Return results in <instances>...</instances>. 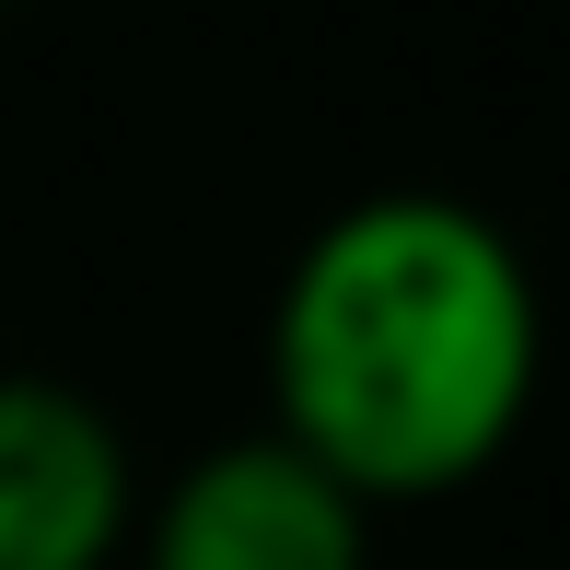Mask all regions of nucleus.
Here are the masks:
<instances>
[{
	"mask_svg": "<svg viewBox=\"0 0 570 570\" xmlns=\"http://www.w3.org/2000/svg\"><path fill=\"white\" fill-rule=\"evenodd\" d=\"M128 524V431L59 373H0V570H106Z\"/></svg>",
	"mask_w": 570,
	"mask_h": 570,
	"instance_id": "3",
	"label": "nucleus"
},
{
	"mask_svg": "<svg viewBox=\"0 0 570 570\" xmlns=\"http://www.w3.org/2000/svg\"><path fill=\"white\" fill-rule=\"evenodd\" d=\"M128 535H140V570H373V512L279 431L175 465Z\"/></svg>",
	"mask_w": 570,
	"mask_h": 570,
	"instance_id": "2",
	"label": "nucleus"
},
{
	"mask_svg": "<svg viewBox=\"0 0 570 570\" xmlns=\"http://www.w3.org/2000/svg\"><path fill=\"white\" fill-rule=\"evenodd\" d=\"M535 407V279L465 198H350L268 303V431L361 512L454 501Z\"/></svg>",
	"mask_w": 570,
	"mask_h": 570,
	"instance_id": "1",
	"label": "nucleus"
},
{
	"mask_svg": "<svg viewBox=\"0 0 570 570\" xmlns=\"http://www.w3.org/2000/svg\"><path fill=\"white\" fill-rule=\"evenodd\" d=\"M0 12H12V0H0Z\"/></svg>",
	"mask_w": 570,
	"mask_h": 570,
	"instance_id": "4",
	"label": "nucleus"
}]
</instances>
